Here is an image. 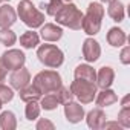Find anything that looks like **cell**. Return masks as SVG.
Listing matches in <instances>:
<instances>
[{
    "label": "cell",
    "instance_id": "1",
    "mask_svg": "<svg viewBox=\"0 0 130 130\" xmlns=\"http://www.w3.org/2000/svg\"><path fill=\"white\" fill-rule=\"evenodd\" d=\"M57 23L61 25V26H66L69 29H74V31H78L81 29V25H83V12L78 9L77 5L68 2L66 5H63L61 9L54 15Z\"/></svg>",
    "mask_w": 130,
    "mask_h": 130
},
{
    "label": "cell",
    "instance_id": "2",
    "mask_svg": "<svg viewBox=\"0 0 130 130\" xmlns=\"http://www.w3.org/2000/svg\"><path fill=\"white\" fill-rule=\"evenodd\" d=\"M103 17H104V8L98 2H92L87 6L86 15H83V31L87 35H96L101 29L103 25Z\"/></svg>",
    "mask_w": 130,
    "mask_h": 130
},
{
    "label": "cell",
    "instance_id": "3",
    "mask_svg": "<svg viewBox=\"0 0 130 130\" xmlns=\"http://www.w3.org/2000/svg\"><path fill=\"white\" fill-rule=\"evenodd\" d=\"M17 15L20 20L31 29L40 28L44 23V14L40 12L31 0H20V3L17 6Z\"/></svg>",
    "mask_w": 130,
    "mask_h": 130
},
{
    "label": "cell",
    "instance_id": "4",
    "mask_svg": "<svg viewBox=\"0 0 130 130\" xmlns=\"http://www.w3.org/2000/svg\"><path fill=\"white\" fill-rule=\"evenodd\" d=\"M37 57L41 64L51 69H58L64 63V54L55 44H41L37 49Z\"/></svg>",
    "mask_w": 130,
    "mask_h": 130
},
{
    "label": "cell",
    "instance_id": "5",
    "mask_svg": "<svg viewBox=\"0 0 130 130\" xmlns=\"http://www.w3.org/2000/svg\"><path fill=\"white\" fill-rule=\"evenodd\" d=\"M32 84L41 93H51L55 92L60 86H63V81H61V75L57 71H41L34 77Z\"/></svg>",
    "mask_w": 130,
    "mask_h": 130
},
{
    "label": "cell",
    "instance_id": "6",
    "mask_svg": "<svg viewBox=\"0 0 130 130\" xmlns=\"http://www.w3.org/2000/svg\"><path fill=\"white\" fill-rule=\"evenodd\" d=\"M71 92L72 95L81 103V104H89L95 100L96 96V84L84 80H77L71 83Z\"/></svg>",
    "mask_w": 130,
    "mask_h": 130
},
{
    "label": "cell",
    "instance_id": "7",
    "mask_svg": "<svg viewBox=\"0 0 130 130\" xmlns=\"http://www.w3.org/2000/svg\"><path fill=\"white\" fill-rule=\"evenodd\" d=\"M0 60L3 61L5 68L8 71H15V69L23 68V64L26 61V55L20 49H9V51H6V52L2 54Z\"/></svg>",
    "mask_w": 130,
    "mask_h": 130
},
{
    "label": "cell",
    "instance_id": "8",
    "mask_svg": "<svg viewBox=\"0 0 130 130\" xmlns=\"http://www.w3.org/2000/svg\"><path fill=\"white\" fill-rule=\"evenodd\" d=\"M101 55V46L93 38H86L83 43V57L87 63H95Z\"/></svg>",
    "mask_w": 130,
    "mask_h": 130
},
{
    "label": "cell",
    "instance_id": "9",
    "mask_svg": "<svg viewBox=\"0 0 130 130\" xmlns=\"http://www.w3.org/2000/svg\"><path fill=\"white\" fill-rule=\"evenodd\" d=\"M31 81V74L26 68H20V69H15L11 77H9V83H11V87L15 89V90H20L23 89L25 86H28Z\"/></svg>",
    "mask_w": 130,
    "mask_h": 130
},
{
    "label": "cell",
    "instance_id": "10",
    "mask_svg": "<svg viewBox=\"0 0 130 130\" xmlns=\"http://www.w3.org/2000/svg\"><path fill=\"white\" fill-rule=\"evenodd\" d=\"M64 116H66V119L69 122L77 124V122H80L84 118V109H83L81 104L69 101V103L64 104Z\"/></svg>",
    "mask_w": 130,
    "mask_h": 130
},
{
    "label": "cell",
    "instance_id": "11",
    "mask_svg": "<svg viewBox=\"0 0 130 130\" xmlns=\"http://www.w3.org/2000/svg\"><path fill=\"white\" fill-rule=\"evenodd\" d=\"M40 28V37L44 41H58L63 37V29L55 23H44Z\"/></svg>",
    "mask_w": 130,
    "mask_h": 130
},
{
    "label": "cell",
    "instance_id": "12",
    "mask_svg": "<svg viewBox=\"0 0 130 130\" xmlns=\"http://www.w3.org/2000/svg\"><path fill=\"white\" fill-rule=\"evenodd\" d=\"M106 121H107V116H106V113L101 110V107H96V109L90 110V112L87 113V116H86L87 125H89L90 128H93V130L103 128V125H104Z\"/></svg>",
    "mask_w": 130,
    "mask_h": 130
},
{
    "label": "cell",
    "instance_id": "13",
    "mask_svg": "<svg viewBox=\"0 0 130 130\" xmlns=\"http://www.w3.org/2000/svg\"><path fill=\"white\" fill-rule=\"evenodd\" d=\"M113 80H115V71L110 68V66H103L98 74H96V86L101 87V89H107L113 84Z\"/></svg>",
    "mask_w": 130,
    "mask_h": 130
},
{
    "label": "cell",
    "instance_id": "14",
    "mask_svg": "<svg viewBox=\"0 0 130 130\" xmlns=\"http://www.w3.org/2000/svg\"><path fill=\"white\" fill-rule=\"evenodd\" d=\"M17 20V12L11 5L0 6V28H11Z\"/></svg>",
    "mask_w": 130,
    "mask_h": 130
},
{
    "label": "cell",
    "instance_id": "15",
    "mask_svg": "<svg viewBox=\"0 0 130 130\" xmlns=\"http://www.w3.org/2000/svg\"><path fill=\"white\" fill-rule=\"evenodd\" d=\"M107 14L109 17L116 22V23H121L124 20V15H125V9H124V5L121 0H109V8H107Z\"/></svg>",
    "mask_w": 130,
    "mask_h": 130
},
{
    "label": "cell",
    "instance_id": "16",
    "mask_svg": "<svg viewBox=\"0 0 130 130\" xmlns=\"http://www.w3.org/2000/svg\"><path fill=\"white\" fill-rule=\"evenodd\" d=\"M127 41V35L121 28H110L107 32V43L113 47H121Z\"/></svg>",
    "mask_w": 130,
    "mask_h": 130
},
{
    "label": "cell",
    "instance_id": "17",
    "mask_svg": "<svg viewBox=\"0 0 130 130\" xmlns=\"http://www.w3.org/2000/svg\"><path fill=\"white\" fill-rule=\"evenodd\" d=\"M74 77L77 80H84V81L95 83L96 72H95V69L92 66H89V64H80V66H77L75 71H74Z\"/></svg>",
    "mask_w": 130,
    "mask_h": 130
},
{
    "label": "cell",
    "instance_id": "18",
    "mask_svg": "<svg viewBox=\"0 0 130 130\" xmlns=\"http://www.w3.org/2000/svg\"><path fill=\"white\" fill-rule=\"evenodd\" d=\"M98 93V92H96ZM95 101H96V106L98 107H107V106H112L118 101V95L110 90L109 87L107 89H103L96 96H95Z\"/></svg>",
    "mask_w": 130,
    "mask_h": 130
},
{
    "label": "cell",
    "instance_id": "19",
    "mask_svg": "<svg viewBox=\"0 0 130 130\" xmlns=\"http://www.w3.org/2000/svg\"><path fill=\"white\" fill-rule=\"evenodd\" d=\"M19 92H20L19 93L20 95V100L25 101V103H28V101H38L41 98V95H43L34 84H28L23 89H20Z\"/></svg>",
    "mask_w": 130,
    "mask_h": 130
},
{
    "label": "cell",
    "instance_id": "20",
    "mask_svg": "<svg viewBox=\"0 0 130 130\" xmlns=\"http://www.w3.org/2000/svg\"><path fill=\"white\" fill-rule=\"evenodd\" d=\"M17 118L11 110H5L0 113V130H15Z\"/></svg>",
    "mask_w": 130,
    "mask_h": 130
},
{
    "label": "cell",
    "instance_id": "21",
    "mask_svg": "<svg viewBox=\"0 0 130 130\" xmlns=\"http://www.w3.org/2000/svg\"><path fill=\"white\" fill-rule=\"evenodd\" d=\"M40 43V35L34 31H26L25 34L20 35V44L25 49H34Z\"/></svg>",
    "mask_w": 130,
    "mask_h": 130
},
{
    "label": "cell",
    "instance_id": "22",
    "mask_svg": "<svg viewBox=\"0 0 130 130\" xmlns=\"http://www.w3.org/2000/svg\"><path fill=\"white\" fill-rule=\"evenodd\" d=\"M58 100H57V95L54 92L51 93H46L44 96L40 98V107L44 109V110H55L58 107Z\"/></svg>",
    "mask_w": 130,
    "mask_h": 130
},
{
    "label": "cell",
    "instance_id": "23",
    "mask_svg": "<svg viewBox=\"0 0 130 130\" xmlns=\"http://www.w3.org/2000/svg\"><path fill=\"white\" fill-rule=\"evenodd\" d=\"M15 41H17L15 32H12L9 28H2L0 29V43H2L3 46L9 47V46L15 44Z\"/></svg>",
    "mask_w": 130,
    "mask_h": 130
},
{
    "label": "cell",
    "instance_id": "24",
    "mask_svg": "<svg viewBox=\"0 0 130 130\" xmlns=\"http://www.w3.org/2000/svg\"><path fill=\"white\" fill-rule=\"evenodd\" d=\"M40 110H41V107H40L38 101H28V103H26V107H25L26 119H29V121L37 119L38 115H40Z\"/></svg>",
    "mask_w": 130,
    "mask_h": 130
},
{
    "label": "cell",
    "instance_id": "25",
    "mask_svg": "<svg viewBox=\"0 0 130 130\" xmlns=\"http://www.w3.org/2000/svg\"><path fill=\"white\" fill-rule=\"evenodd\" d=\"M55 95H57V100H58L60 104H66V103L72 101V98H74L71 89H69V87H63V86H60V87L55 90Z\"/></svg>",
    "mask_w": 130,
    "mask_h": 130
},
{
    "label": "cell",
    "instance_id": "26",
    "mask_svg": "<svg viewBox=\"0 0 130 130\" xmlns=\"http://www.w3.org/2000/svg\"><path fill=\"white\" fill-rule=\"evenodd\" d=\"M64 5V0H49V2L44 5H41V8H46V14L47 15H55L60 9H61V6Z\"/></svg>",
    "mask_w": 130,
    "mask_h": 130
},
{
    "label": "cell",
    "instance_id": "27",
    "mask_svg": "<svg viewBox=\"0 0 130 130\" xmlns=\"http://www.w3.org/2000/svg\"><path fill=\"white\" fill-rule=\"evenodd\" d=\"M118 122L124 128L130 127V107H122L119 110V113H118Z\"/></svg>",
    "mask_w": 130,
    "mask_h": 130
},
{
    "label": "cell",
    "instance_id": "28",
    "mask_svg": "<svg viewBox=\"0 0 130 130\" xmlns=\"http://www.w3.org/2000/svg\"><path fill=\"white\" fill-rule=\"evenodd\" d=\"M12 98H14V90H12V87H8V86H5L3 83H0V101H2L3 104H6V103L12 101Z\"/></svg>",
    "mask_w": 130,
    "mask_h": 130
},
{
    "label": "cell",
    "instance_id": "29",
    "mask_svg": "<svg viewBox=\"0 0 130 130\" xmlns=\"http://www.w3.org/2000/svg\"><path fill=\"white\" fill-rule=\"evenodd\" d=\"M35 128H37V130H54V128H55V125H54V122H52V121L41 118V119L37 122Z\"/></svg>",
    "mask_w": 130,
    "mask_h": 130
},
{
    "label": "cell",
    "instance_id": "30",
    "mask_svg": "<svg viewBox=\"0 0 130 130\" xmlns=\"http://www.w3.org/2000/svg\"><path fill=\"white\" fill-rule=\"evenodd\" d=\"M119 60L122 64H130V47L128 46H124L122 51H121V55H119Z\"/></svg>",
    "mask_w": 130,
    "mask_h": 130
},
{
    "label": "cell",
    "instance_id": "31",
    "mask_svg": "<svg viewBox=\"0 0 130 130\" xmlns=\"http://www.w3.org/2000/svg\"><path fill=\"white\" fill-rule=\"evenodd\" d=\"M6 74H8V69L5 68L3 61L0 60V83H3V81L6 80Z\"/></svg>",
    "mask_w": 130,
    "mask_h": 130
},
{
    "label": "cell",
    "instance_id": "32",
    "mask_svg": "<svg viewBox=\"0 0 130 130\" xmlns=\"http://www.w3.org/2000/svg\"><path fill=\"white\" fill-rule=\"evenodd\" d=\"M128 100H130V96H128V95H125V96L122 98V101H121L122 107H128Z\"/></svg>",
    "mask_w": 130,
    "mask_h": 130
},
{
    "label": "cell",
    "instance_id": "33",
    "mask_svg": "<svg viewBox=\"0 0 130 130\" xmlns=\"http://www.w3.org/2000/svg\"><path fill=\"white\" fill-rule=\"evenodd\" d=\"M2 106H3V103H2V101H0V110H2Z\"/></svg>",
    "mask_w": 130,
    "mask_h": 130
},
{
    "label": "cell",
    "instance_id": "34",
    "mask_svg": "<svg viewBox=\"0 0 130 130\" xmlns=\"http://www.w3.org/2000/svg\"><path fill=\"white\" fill-rule=\"evenodd\" d=\"M101 2H109V0H101Z\"/></svg>",
    "mask_w": 130,
    "mask_h": 130
},
{
    "label": "cell",
    "instance_id": "35",
    "mask_svg": "<svg viewBox=\"0 0 130 130\" xmlns=\"http://www.w3.org/2000/svg\"><path fill=\"white\" fill-rule=\"evenodd\" d=\"M66 2H72V0H66Z\"/></svg>",
    "mask_w": 130,
    "mask_h": 130
},
{
    "label": "cell",
    "instance_id": "36",
    "mask_svg": "<svg viewBox=\"0 0 130 130\" xmlns=\"http://www.w3.org/2000/svg\"><path fill=\"white\" fill-rule=\"evenodd\" d=\"M6 2H11V0H6Z\"/></svg>",
    "mask_w": 130,
    "mask_h": 130
},
{
    "label": "cell",
    "instance_id": "37",
    "mask_svg": "<svg viewBox=\"0 0 130 130\" xmlns=\"http://www.w3.org/2000/svg\"><path fill=\"white\" fill-rule=\"evenodd\" d=\"M0 3H2V0H0Z\"/></svg>",
    "mask_w": 130,
    "mask_h": 130
}]
</instances>
